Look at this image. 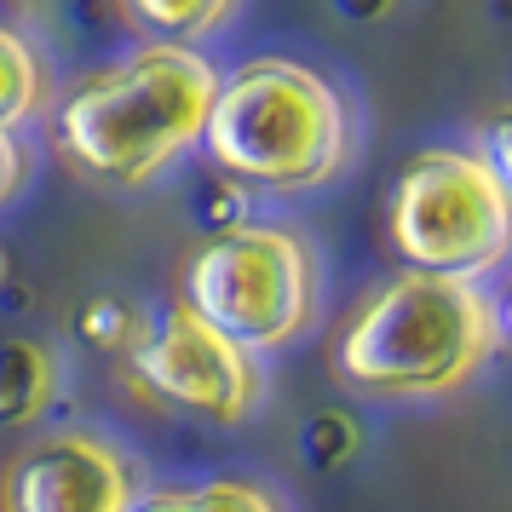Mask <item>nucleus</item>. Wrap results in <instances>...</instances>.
I'll return each mask as SVG.
<instances>
[{
  "mask_svg": "<svg viewBox=\"0 0 512 512\" xmlns=\"http://www.w3.org/2000/svg\"><path fill=\"white\" fill-rule=\"evenodd\" d=\"M213 162L265 190H311L346 162V104L317 70L254 58L219 81L208 110Z\"/></svg>",
  "mask_w": 512,
  "mask_h": 512,
  "instance_id": "3",
  "label": "nucleus"
},
{
  "mask_svg": "<svg viewBox=\"0 0 512 512\" xmlns=\"http://www.w3.org/2000/svg\"><path fill=\"white\" fill-rule=\"evenodd\" d=\"M501 323H507V328H512V294H507V311H501Z\"/></svg>",
  "mask_w": 512,
  "mask_h": 512,
  "instance_id": "13",
  "label": "nucleus"
},
{
  "mask_svg": "<svg viewBox=\"0 0 512 512\" xmlns=\"http://www.w3.org/2000/svg\"><path fill=\"white\" fill-rule=\"evenodd\" d=\"M501 311L478 282L392 277L340 334V374L374 397H438L489 363Z\"/></svg>",
  "mask_w": 512,
  "mask_h": 512,
  "instance_id": "2",
  "label": "nucleus"
},
{
  "mask_svg": "<svg viewBox=\"0 0 512 512\" xmlns=\"http://www.w3.org/2000/svg\"><path fill=\"white\" fill-rule=\"evenodd\" d=\"M133 380L167 409H185L202 420H242L259 403L254 351L208 328L185 300L167 305L133 346Z\"/></svg>",
  "mask_w": 512,
  "mask_h": 512,
  "instance_id": "6",
  "label": "nucleus"
},
{
  "mask_svg": "<svg viewBox=\"0 0 512 512\" xmlns=\"http://www.w3.org/2000/svg\"><path fill=\"white\" fill-rule=\"evenodd\" d=\"M185 305L242 351L282 346L317 311V265L282 225H231L190 254Z\"/></svg>",
  "mask_w": 512,
  "mask_h": 512,
  "instance_id": "5",
  "label": "nucleus"
},
{
  "mask_svg": "<svg viewBox=\"0 0 512 512\" xmlns=\"http://www.w3.org/2000/svg\"><path fill=\"white\" fill-rule=\"evenodd\" d=\"M35 104H41V64L24 35L0 29V133H12Z\"/></svg>",
  "mask_w": 512,
  "mask_h": 512,
  "instance_id": "10",
  "label": "nucleus"
},
{
  "mask_svg": "<svg viewBox=\"0 0 512 512\" xmlns=\"http://www.w3.org/2000/svg\"><path fill=\"white\" fill-rule=\"evenodd\" d=\"M484 162H489V173L507 185V196H512V104H501L495 116H489V127H484Z\"/></svg>",
  "mask_w": 512,
  "mask_h": 512,
  "instance_id": "11",
  "label": "nucleus"
},
{
  "mask_svg": "<svg viewBox=\"0 0 512 512\" xmlns=\"http://www.w3.org/2000/svg\"><path fill=\"white\" fill-rule=\"evenodd\" d=\"M133 472L116 443L93 432H58L12 466L6 512H127Z\"/></svg>",
  "mask_w": 512,
  "mask_h": 512,
  "instance_id": "7",
  "label": "nucleus"
},
{
  "mask_svg": "<svg viewBox=\"0 0 512 512\" xmlns=\"http://www.w3.org/2000/svg\"><path fill=\"white\" fill-rule=\"evenodd\" d=\"M127 512H282L277 495L242 478H213V484H173L133 495Z\"/></svg>",
  "mask_w": 512,
  "mask_h": 512,
  "instance_id": "8",
  "label": "nucleus"
},
{
  "mask_svg": "<svg viewBox=\"0 0 512 512\" xmlns=\"http://www.w3.org/2000/svg\"><path fill=\"white\" fill-rule=\"evenodd\" d=\"M392 248L409 271L472 282L512 254V196L478 150H426L392 190Z\"/></svg>",
  "mask_w": 512,
  "mask_h": 512,
  "instance_id": "4",
  "label": "nucleus"
},
{
  "mask_svg": "<svg viewBox=\"0 0 512 512\" xmlns=\"http://www.w3.org/2000/svg\"><path fill=\"white\" fill-rule=\"evenodd\" d=\"M127 18L150 35V47H190L196 52V41H202L208 29H219L225 18H231V6H225V0H196V6L139 0V6H127Z\"/></svg>",
  "mask_w": 512,
  "mask_h": 512,
  "instance_id": "9",
  "label": "nucleus"
},
{
  "mask_svg": "<svg viewBox=\"0 0 512 512\" xmlns=\"http://www.w3.org/2000/svg\"><path fill=\"white\" fill-rule=\"evenodd\" d=\"M219 93V75L202 52L190 47H150L127 52L104 75H87L64 110L58 139L81 173L98 185H150L185 144L202 139Z\"/></svg>",
  "mask_w": 512,
  "mask_h": 512,
  "instance_id": "1",
  "label": "nucleus"
},
{
  "mask_svg": "<svg viewBox=\"0 0 512 512\" xmlns=\"http://www.w3.org/2000/svg\"><path fill=\"white\" fill-rule=\"evenodd\" d=\"M18 185H24V150H18L12 133H0V202H6Z\"/></svg>",
  "mask_w": 512,
  "mask_h": 512,
  "instance_id": "12",
  "label": "nucleus"
}]
</instances>
